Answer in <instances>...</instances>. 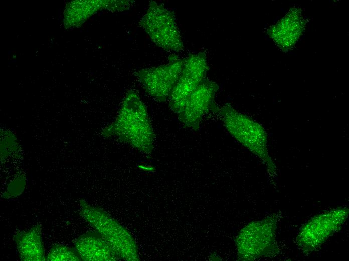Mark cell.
Instances as JSON below:
<instances>
[{
    "label": "cell",
    "instance_id": "cell-1",
    "mask_svg": "<svg viewBox=\"0 0 349 261\" xmlns=\"http://www.w3.org/2000/svg\"><path fill=\"white\" fill-rule=\"evenodd\" d=\"M138 151L150 154L154 133L147 109L138 95L129 90L123 99L116 119L105 130Z\"/></svg>",
    "mask_w": 349,
    "mask_h": 261
},
{
    "label": "cell",
    "instance_id": "cell-2",
    "mask_svg": "<svg viewBox=\"0 0 349 261\" xmlns=\"http://www.w3.org/2000/svg\"><path fill=\"white\" fill-rule=\"evenodd\" d=\"M280 216L279 213L272 214L242 229L236 239L239 259L255 260L279 254L276 231Z\"/></svg>",
    "mask_w": 349,
    "mask_h": 261
},
{
    "label": "cell",
    "instance_id": "cell-3",
    "mask_svg": "<svg viewBox=\"0 0 349 261\" xmlns=\"http://www.w3.org/2000/svg\"><path fill=\"white\" fill-rule=\"evenodd\" d=\"M80 214L107 241L121 259L139 260L137 246L128 230L107 212L81 199Z\"/></svg>",
    "mask_w": 349,
    "mask_h": 261
},
{
    "label": "cell",
    "instance_id": "cell-4",
    "mask_svg": "<svg viewBox=\"0 0 349 261\" xmlns=\"http://www.w3.org/2000/svg\"><path fill=\"white\" fill-rule=\"evenodd\" d=\"M218 111L227 131L238 141L258 156L270 174L275 173V166L269 155L267 138L263 128L252 119L237 111L230 104Z\"/></svg>",
    "mask_w": 349,
    "mask_h": 261
},
{
    "label": "cell",
    "instance_id": "cell-5",
    "mask_svg": "<svg viewBox=\"0 0 349 261\" xmlns=\"http://www.w3.org/2000/svg\"><path fill=\"white\" fill-rule=\"evenodd\" d=\"M139 23L159 47L174 52L183 49V42L175 15L163 4L155 1L150 2Z\"/></svg>",
    "mask_w": 349,
    "mask_h": 261
},
{
    "label": "cell",
    "instance_id": "cell-6",
    "mask_svg": "<svg viewBox=\"0 0 349 261\" xmlns=\"http://www.w3.org/2000/svg\"><path fill=\"white\" fill-rule=\"evenodd\" d=\"M347 207H338L311 217L299 229L296 238L299 249L305 255L317 251L338 232L348 217Z\"/></svg>",
    "mask_w": 349,
    "mask_h": 261
},
{
    "label": "cell",
    "instance_id": "cell-7",
    "mask_svg": "<svg viewBox=\"0 0 349 261\" xmlns=\"http://www.w3.org/2000/svg\"><path fill=\"white\" fill-rule=\"evenodd\" d=\"M184 59L170 55L168 63L137 71L135 75L146 93L156 101H165L175 86L181 74Z\"/></svg>",
    "mask_w": 349,
    "mask_h": 261
},
{
    "label": "cell",
    "instance_id": "cell-8",
    "mask_svg": "<svg viewBox=\"0 0 349 261\" xmlns=\"http://www.w3.org/2000/svg\"><path fill=\"white\" fill-rule=\"evenodd\" d=\"M208 69L204 52L190 54L184 59L179 78L168 98L173 112L178 114L181 111L190 94L206 78Z\"/></svg>",
    "mask_w": 349,
    "mask_h": 261
},
{
    "label": "cell",
    "instance_id": "cell-9",
    "mask_svg": "<svg viewBox=\"0 0 349 261\" xmlns=\"http://www.w3.org/2000/svg\"><path fill=\"white\" fill-rule=\"evenodd\" d=\"M219 85L205 78L190 94L181 111L178 119L185 127L198 130L204 115L209 110L218 111L214 102Z\"/></svg>",
    "mask_w": 349,
    "mask_h": 261
},
{
    "label": "cell",
    "instance_id": "cell-10",
    "mask_svg": "<svg viewBox=\"0 0 349 261\" xmlns=\"http://www.w3.org/2000/svg\"><path fill=\"white\" fill-rule=\"evenodd\" d=\"M81 260L116 261L121 260L114 250L97 231L86 233L74 244Z\"/></svg>",
    "mask_w": 349,
    "mask_h": 261
},
{
    "label": "cell",
    "instance_id": "cell-11",
    "mask_svg": "<svg viewBox=\"0 0 349 261\" xmlns=\"http://www.w3.org/2000/svg\"><path fill=\"white\" fill-rule=\"evenodd\" d=\"M14 240L22 260H46L40 224L35 225L27 231L17 232Z\"/></svg>",
    "mask_w": 349,
    "mask_h": 261
},
{
    "label": "cell",
    "instance_id": "cell-12",
    "mask_svg": "<svg viewBox=\"0 0 349 261\" xmlns=\"http://www.w3.org/2000/svg\"><path fill=\"white\" fill-rule=\"evenodd\" d=\"M47 261H80L81 259L75 247L61 244L54 245L46 256Z\"/></svg>",
    "mask_w": 349,
    "mask_h": 261
}]
</instances>
